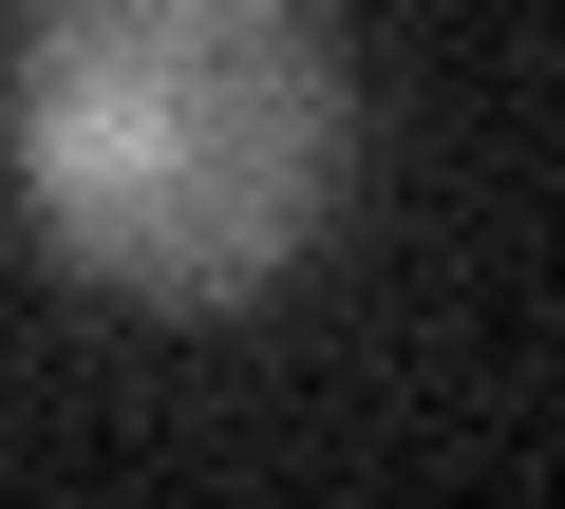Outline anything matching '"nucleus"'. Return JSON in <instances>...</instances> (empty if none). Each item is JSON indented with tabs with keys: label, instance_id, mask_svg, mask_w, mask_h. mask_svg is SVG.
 Returning a JSON list of instances; mask_svg holds the SVG:
<instances>
[{
	"label": "nucleus",
	"instance_id": "nucleus-1",
	"mask_svg": "<svg viewBox=\"0 0 565 509\" xmlns=\"http://www.w3.org/2000/svg\"><path fill=\"white\" fill-rule=\"evenodd\" d=\"M0 151L76 284L226 321L340 226L359 76L321 0H39L0 76Z\"/></svg>",
	"mask_w": 565,
	"mask_h": 509
}]
</instances>
